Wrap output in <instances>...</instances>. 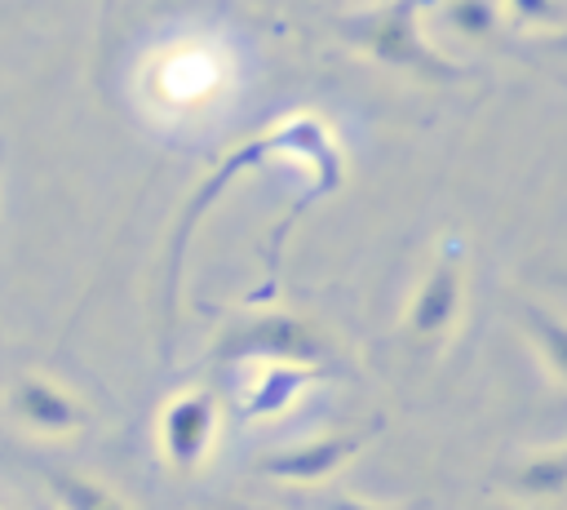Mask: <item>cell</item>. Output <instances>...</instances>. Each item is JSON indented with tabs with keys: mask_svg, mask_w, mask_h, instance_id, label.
I'll return each instance as SVG.
<instances>
[{
	"mask_svg": "<svg viewBox=\"0 0 567 510\" xmlns=\"http://www.w3.org/2000/svg\"><path fill=\"white\" fill-rule=\"evenodd\" d=\"M252 89V44L221 22H173L133 62V102L173 137L217 133Z\"/></svg>",
	"mask_w": 567,
	"mask_h": 510,
	"instance_id": "cell-1",
	"label": "cell"
},
{
	"mask_svg": "<svg viewBox=\"0 0 567 510\" xmlns=\"http://www.w3.org/2000/svg\"><path fill=\"white\" fill-rule=\"evenodd\" d=\"M323 510H377V506L354 501V497H328V501H323Z\"/></svg>",
	"mask_w": 567,
	"mask_h": 510,
	"instance_id": "cell-13",
	"label": "cell"
},
{
	"mask_svg": "<svg viewBox=\"0 0 567 510\" xmlns=\"http://www.w3.org/2000/svg\"><path fill=\"white\" fill-rule=\"evenodd\" d=\"M523 328H527V337H532L540 364H545L558 381H567V319H563L558 310L540 306V302H527V306H523Z\"/></svg>",
	"mask_w": 567,
	"mask_h": 510,
	"instance_id": "cell-10",
	"label": "cell"
},
{
	"mask_svg": "<svg viewBox=\"0 0 567 510\" xmlns=\"http://www.w3.org/2000/svg\"><path fill=\"white\" fill-rule=\"evenodd\" d=\"M545 40H549L554 49H563V53H567V31H554V35H545Z\"/></svg>",
	"mask_w": 567,
	"mask_h": 510,
	"instance_id": "cell-14",
	"label": "cell"
},
{
	"mask_svg": "<svg viewBox=\"0 0 567 510\" xmlns=\"http://www.w3.org/2000/svg\"><path fill=\"white\" fill-rule=\"evenodd\" d=\"M363 443H368V435H359V430L301 439V443H292V448H279V452L261 457V475L288 479V483H319V479L337 475L350 457H359Z\"/></svg>",
	"mask_w": 567,
	"mask_h": 510,
	"instance_id": "cell-6",
	"label": "cell"
},
{
	"mask_svg": "<svg viewBox=\"0 0 567 510\" xmlns=\"http://www.w3.org/2000/svg\"><path fill=\"white\" fill-rule=\"evenodd\" d=\"M563 284H567V275H563Z\"/></svg>",
	"mask_w": 567,
	"mask_h": 510,
	"instance_id": "cell-15",
	"label": "cell"
},
{
	"mask_svg": "<svg viewBox=\"0 0 567 510\" xmlns=\"http://www.w3.org/2000/svg\"><path fill=\"white\" fill-rule=\"evenodd\" d=\"M509 488L523 497H554L567 488V448H549L509 470Z\"/></svg>",
	"mask_w": 567,
	"mask_h": 510,
	"instance_id": "cell-11",
	"label": "cell"
},
{
	"mask_svg": "<svg viewBox=\"0 0 567 510\" xmlns=\"http://www.w3.org/2000/svg\"><path fill=\"white\" fill-rule=\"evenodd\" d=\"M217 439V399L199 386L173 395L159 412V452L173 470H195Z\"/></svg>",
	"mask_w": 567,
	"mask_h": 510,
	"instance_id": "cell-4",
	"label": "cell"
},
{
	"mask_svg": "<svg viewBox=\"0 0 567 510\" xmlns=\"http://www.w3.org/2000/svg\"><path fill=\"white\" fill-rule=\"evenodd\" d=\"M416 4L421 0H399V4H390L372 27H368V44H372V53H381V58H390V62H412V67H421V71H447L430 49H421V40H416Z\"/></svg>",
	"mask_w": 567,
	"mask_h": 510,
	"instance_id": "cell-7",
	"label": "cell"
},
{
	"mask_svg": "<svg viewBox=\"0 0 567 510\" xmlns=\"http://www.w3.org/2000/svg\"><path fill=\"white\" fill-rule=\"evenodd\" d=\"M465 306V244L461 239H443L439 253L430 257L412 302H408V337L421 346H434L452 333L456 315Z\"/></svg>",
	"mask_w": 567,
	"mask_h": 510,
	"instance_id": "cell-2",
	"label": "cell"
},
{
	"mask_svg": "<svg viewBox=\"0 0 567 510\" xmlns=\"http://www.w3.org/2000/svg\"><path fill=\"white\" fill-rule=\"evenodd\" d=\"M452 22H456V31H465V35H487V31L496 27V9H492L487 0H456V4H452Z\"/></svg>",
	"mask_w": 567,
	"mask_h": 510,
	"instance_id": "cell-12",
	"label": "cell"
},
{
	"mask_svg": "<svg viewBox=\"0 0 567 510\" xmlns=\"http://www.w3.org/2000/svg\"><path fill=\"white\" fill-rule=\"evenodd\" d=\"M221 359H252V364H315L323 355V337L301 324L297 315H261L230 328L217 346Z\"/></svg>",
	"mask_w": 567,
	"mask_h": 510,
	"instance_id": "cell-3",
	"label": "cell"
},
{
	"mask_svg": "<svg viewBox=\"0 0 567 510\" xmlns=\"http://www.w3.org/2000/svg\"><path fill=\"white\" fill-rule=\"evenodd\" d=\"M315 381L310 364H252V381L244 386V412L248 417H275Z\"/></svg>",
	"mask_w": 567,
	"mask_h": 510,
	"instance_id": "cell-8",
	"label": "cell"
},
{
	"mask_svg": "<svg viewBox=\"0 0 567 510\" xmlns=\"http://www.w3.org/2000/svg\"><path fill=\"white\" fill-rule=\"evenodd\" d=\"M4 404L35 435H75V430L89 426L84 404L66 386H58V381H49L40 373H22L18 381H9Z\"/></svg>",
	"mask_w": 567,
	"mask_h": 510,
	"instance_id": "cell-5",
	"label": "cell"
},
{
	"mask_svg": "<svg viewBox=\"0 0 567 510\" xmlns=\"http://www.w3.org/2000/svg\"><path fill=\"white\" fill-rule=\"evenodd\" d=\"M44 488L58 501V510H128V501L115 497L106 483H97V479H89L80 470H66V466H49L44 470Z\"/></svg>",
	"mask_w": 567,
	"mask_h": 510,
	"instance_id": "cell-9",
	"label": "cell"
}]
</instances>
